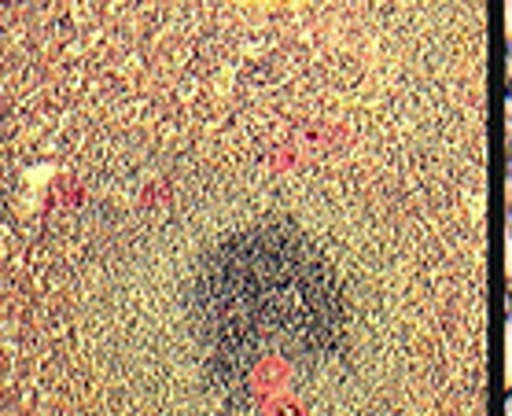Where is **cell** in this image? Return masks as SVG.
<instances>
[{"label": "cell", "instance_id": "obj_2", "mask_svg": "<svg viewBox=\"0 0 512 416\" xmlns=\"http://www.w3.org/2000/svg\"><path fill=\"white\" fill-rule=\"evenodd\" d=\"M505 52H509V67H505V93H509V104H512V37H509V45H505Z\"/></svg>", "mask_w": 512, "mask_h": 416}, {"label": "cell", "instance_id": "obj_6", "mask_svg": "<svg viewBox=\"0 0 512 416\" xmlns=\"http://www.w3.org/2000/svg\"><path fill=\"white\" fill-rule=\"evenodd\" d=\"M509 240H512V192H509Z\"/></svg>", "mask_w": 512, "mask_h": 416}, {"label": "cell", "instance_id": "obj_1", "mask_svg": "<svg viewBox=\"0 0 512 416\" xmlns=\"http://www.w3.org/2000/svg\"><path fill=\"white\" fill-rule=\"evenodd\" d=\"M0 416H487L479 0H8Z\"/></svg>", "mask_w": 512, "mask_h": 416}, {"label": "cell", "instance_id": "obj_3", "mask_svg": "<svg viewBox=\"0 0 512 416\" xmlns=\"http://www.w3.org/2000/svg\"><path fill=\"white\" fill-rule=\"evenodd\" d=\"M509 181H512V104H509Z\"/></svg>", "mask_w": 512, "mask_h": 416}, {"label": "cell", "instance_id": "obj_5", "mask_svg": "<svg viewBox=\"0 0 512 416\" xmlns=\"http://www.w3.org/2000/svg\"><path fill=\"white\" fill-rule=\"evenodd\" d=\"M505 299H509V324H512V273H509V295Z\"/></svg>", "mask_w": 512, "mask_h": 416}, {"label": "cell", "instance_id": "obj_4", "mask_svg": "<svg viewBox=\"0 0 512 416\" xmlns=\"http://www.w3.org/2000/svg\"><path fill=\"white\" fill-rule=\"evenodd\" d=\"M505 416H512V387H509V394H505Z\"/></svg>", "mask_w": 512, "mask_h": 416}]
</instances>
